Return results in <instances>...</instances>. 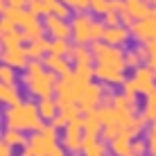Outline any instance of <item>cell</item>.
<instances>
[{
  "label": "cell",
  "mask_w": 156,
  "mask_h": 156,
  "mask_svg": "<svg viewBox=\"0 0 156 156\" xmlns=\"http://www.w3.org/2000/svg\"><path fill=\"white\" fill-rule=\"evenodd\" d=\"M95 57V79L106 86H120L127 82V61L125 50L118 45H109L104 41H95L90 45Z\"/></svg>",
  "instance_id": "6da1fadb"
},
{
  "label": "cell",
  "mask_w": 156,
  "mask_h": 156,
  "mask_svg": "<svg viewBox=\"0 0 156 156\" xmlns=\"http://www.w3.org/2000/svg\"><path fill=\"white\" fill-rule=\"evenodd\" d=\"M23 82L25 90L36 100L43 98H55V90H57V82H59V75L48 70L43 59H30L27 68L23 70Z\"/></svg>",
  "instance_id": "7a4b0ae2"
},
{
  "label": "cell",
  "mask_w": 156,
  "mask_h": 156,
  "mask_svg": "<svg viewBox=\"0 0 156 156\" xmlns=\"http://www.w3.org/2000/svg\"><path fill=\"white\" fill-rule=\"evenodd\" d=\"M93 77H95L93 66H75L73 73L59 77L57 90H55V100H57L59 109H63V106H68V104H77L79 95L84 93L86 84L93 82Z\"/></svg>",
  "instance_id": "3957f363"
},
{
  "label": "cell",
  "mask_w": 156,
  "mask_h": 156,
  "mask_svg": "<svg viewBox=\"0 0 156 156\" xmlns=\"http://www.w3.org/2000/svg\"><path fill=\"white\" fill-rule=\"evenodd\" d=\"M2 120L9 129H20V131H41L43 118L39 113V102H23L16 106H7L2 113Z\"/></svg>",
  "instance_id": "277c9868"
},
{
  "label": "cell",
  "mask_w": 156,
  "mask_h": 156,
  "mask_svg": "<svg viewBox=\"0 0 156 156\" xmlns=\"http://www.w3.org/2000/svg\"><path fill=\"white\" fill-rule=\"evenodd\" d=\"M57 140H59V129L52 125H43L41 131H34V136L30 138V147L34 156H45L57 147Z\"/></svg>",
  "instance_id": "5b68a950"
},
{
  "label": "cell",
  "mask_w": 156,
  "mask_h": 156,
  "mask_svg": "<svg viewBox=\"0 0 156 156\" xmlns=\"http://www.w3.org/2000/svg\"><path fill=\"white\" fill-rule=\"evenodd\" d=\"M93 25H95V18L88 12H77L70 20V27H73L70 39L77 43V45L93 43Z\"/></svg>",
  "instance_id": "8992f818"
},
{
  "label": "cell",
  "mask_w": 156,
  "mask_h": 156,
  "mask_svg": "<svg viewBox=\"0 0 156 156\" xmlns=\"http://www.w3.org/2000/svg\"><path fill=\"white\" fill-rule=\"evenodd\" d=\"M104 86L106 84H102V82H88V84H86L84 93L79 95V100H77L79 109H82L84 113H90V111L100 109V106L104 104V95H106Z\"/></svg>",
  "instance_id": "52a82bcc"
},
{
  "label": "cell",
  "mask_w": 156,
  "mask_h": 156,
  "mask_svg": "<svg viewBox=\"0 0 156 156\" xmlns=\"http://www.w3.org/2000/svg\"><path fill=\"white\" fill-rule=\"evenodd\" d=\"M84 115H79L77 120H73L70 125L63 129V136H61V147L70 154H79L84 147Z\"/></svg>",
  "instance_id": "ba28073f"
},
{
  "label": "cell",
  "mask_w": 156,
  "mask_h": 156,
  "mask_svg": "<svg viewBox=\"0 0 156 156\" xmlns=\"http://www.w3.org/2000/svg\"><path fill=\"white\" fill-rule=\"evenodd\" d=\"M133 84H136V90L140 95H149L156 88V73L149 66H140L133 70Z\"/></svg>",
  "instance_id": "9c48e42d"
},
{
  "label": "cell",
  "mask_w": 156,
  "mask_h": 156,
  "mask_svg": "<svg viewBox=\"0 0 156 156\" xmlns=\"http://www.w3.org/2000/svg\"><path fill=\"white\" fill-rule=\"evenodd\" d=\"M2 63L16 68V70H25L30 63V55L27 48L23 45H14V48H2Z\"/></svg>",
  "instance_id": "30bf717a"
},
{
  "label": "cell",
  "mask_w": 156,
  "mask_h": 156,
  "mask_svg": "<svg viewBox=\"0 0 156 156\" xmlns=\"http://www.w3.org/2000/svg\"><path fill=\"white\" fill-rule=\"evenodd\" d=\"M131 39H136L138 43H149L152 39H156V16L136 20L131 25Z\"/></svg>",
  "instance_id": "8fae6325"
},
{
  "label": "cell",
  "mask_w": 156,
  "mask_h": 156,
  "mask_svg": "<svg viewBox=\"0 0 156 156\" xmlns=\"http://www.w3.org/2000/svg\"><path fill=\"white\" fill-rule=\"evenodd\" d=\"M43 23H45V30H48V34H50L52 39H66L68 41L73 36V27H70V23H68L66 18H59V16H45Z\"/></svg>",
  "instance_id": "7c38bea8"
},
{
  "label": "cell",
  "mask_w": 156,
  "mask_h": 156,
  "mask_svg": "<svg viewBox=\"0 0 156 156\" xmlns=\"http://www.w3.org/2000/svg\"><path fill=\"white\" fill-rule=\"evenodd\" d=\"M122 14L131 16L133 20H145L154 16V9L149 7V0H125V12Z\"/></svg>",
  "instance_id": "4fadbf2b"
},
{
  "label": "cell",
  "mask_w": 156,
  "mask_h": 156,
  "mask_svg": "<svg viewBox=\"0 0 156 156\" xmlns=\"http://www.w3.org/2000/svg\"><path fill=\"white\" fill-rule=\"evenodd\" d=\"M106 149H109V143L102 136L84 133V147H82L84 156H106Z\"/></svg>",
  "instance_id": "5bb4252c"
},
{
  "label": "cell",
  "mask_w": 156,
  "mask_h": 156,
  "mask_svg": "<svg viewBox=\"0 0 156 156\" xmlns=\"http://www.w3.org/2000/svg\"><path fill=\"white\" fill-rule=\"evenodd\" d=\"M129 36H131V30H129L127 25H113V27H106L104 30V39H102V41L109 43V45L122 48L129 41Z\"/></svg>",
  "instance_id": "9a60e30c"
},
{
  "label": "cell",
  "mask_w": 156,
  "mask_h": 156,
  "mask_svg": "<svg viewBox=\"0 0 156 156\" xmlns=\"http://www.w3.org/2000/svg\"><path fill=\"white\" fill-rule=\"evenodd\" d=\"M131 145H133V136L125 129V131H120L113 140L109 143V149H111L113 156H129L131 154Z\"/></svg>",
  "instance_id": "2e32d148"
},
{
  "label": "cell",
  "mask_w": 156,
  "mask_h": 156,
  "mask_svg": "<svg viewBox=\"0 0 156 156\" xmlns=\"http://www.w3.org/2000/svg\"><path fill=\"white\" fill-rule=\"evenodd\" d=\"M43 63H45V68L48 70H52V73H57L59 77H63V75H68V73H73V66H70V59L68 57H57V55H48L45 59H43Z\"/></svg>",
  "instance_id": "e0dca14e"
},
{
  "label": "cell",
  "mask_w": 156,
  "mask_h": 156,
  "mask_svg": "<svg viewBox=\"0 0 156 156\" xmlns=\"http://www.w3.org/2000/svg\"><path fill=\"white\" fill-rule=\"evenodd\" d=\"M147 57H149V50L145 43H140L138 48H133V50H127L125 52V61H127V68H140L143 63H147Z\"/></svg>",
  "instance_id": "ac0fdd59"
},
{
  "label": "cell",
  "mask_w": 156,
  "mask_h": 156,
  "mask_svg": "<svg viewBox=\"0 0 156 156\" xmlns=\"http://www.w3.org/2000/svg\"><path fill=\"white\" fill-rule=\"evenodd\" d=\"M68 59H70L75 66H90V63L95 61L93 50H90V48H86V45H77V43L70 48V55H68Z\"/></svg>",
  "instance_id": "d6986e66"
},
{
  "label": "cell",
  "mask_w": 156,
  "mask_h": 156,
  "mask_svg": "<svg viewBox=\"0 0 156 156\" xmlns=\"http://www.w3.org/2000/svg\"><path fill=\"white\" fill-rule=\"evenodd\" d=\"M2 143H7L9 147H27L30 145V138H25V131H20V129H5L2 131V138H0Z\"/></svg>",
  "instance_id": "ffe728a7"
},
{
  "label": "cell",
  "mask_w": 156,
  "mask_h": 156,
  "mask_svg": "<svg viewBox=\"0 0 156 156\" xmlns=\"http://www.w3.org/2000/svg\"><path fill=\"white\" fill-rule=\"evenodd\" d=\"M0 100L7 106L23 104V98H20V90H18L16 84H0Z\"/></svg>",
  "instance_id": "44dd1931"
},
{
  "label": "cell",
  "mask_w": 156,
  "mask_h": 156,
  "mask_svg": "<svg viewBox=\"0 0 156 156\" xmlns=\"http://www.w3.org/2000/svg\"><path fill=\"white\" fill-rule=\"evenodd\" d=\"M102 129H104V122H102V118H100V111H98V109L84 115V133L102 136Z\"/></svg>",
  "instance_id": "7402d4cb"
},
{
  "label": "cell",
  "mask_w": 156,
  "mask_h": 156,
  "mask_svg": "<svg viewBox=\"0 0 156 156\" xmlns=\"http://www.w3.org/2000/svg\"><path fill=\"white\" fill-rule=\"evenodd\" d=\"M59 104H57V100L55 98H43V100H39V113H41V118L45 122H52L55 118L59 115Z\"/></svg>",
  "instance_id": "603a6c76"
},
{
  "label": "cell",
  "mask_w": 156,
  "mask_h": 156,
  "mask_svg": "<svg viewBox=\"0 0 156 156\" xmlns=\"http://www.w3.org/2000/svg\"><path fill=\"white\" fill-rule=\"evenodd\" d=\"M27 55H30V59H45L50 55V41H45L43 36L36 39V41H30L27 43Z\"/></svg>",
  "instance_id": "cb8c5ba5"
},
{
  "label": "cell",
  "mask_w": 156,
  "mask_h": 156,
  "mask_svg": "<svg viewBox=\"0 0 156 156\" xmlns=\"http://www.w3.org/2000/svg\"><path fill=\"white\" fill-rule=\"evenodd\" d=\"M0 41H2V48H14V45H23L27 36L20 27H14L12 32H0Z\"/></svg>",
  "instance_id": "d4e9b609"
},
{
  "label": "cell",
  "mask_w": 156,
  "mask_h": 156,
  "mask_svg": "<svg viewBox=\"0 0 156 156\" xmlns=\"http://www.w3.org/2000/svg\"><path fill=\"white\" fill-rule=\"evenodd\" d=\"M70 43L66 39H52L50 41V55H57V57H68L70 55Z\"/></svg>",
  "instance_id": "484cf974"
},
{
  "label": "cell",
  "mask_w": 156,
  "mask_h": 156,
  "mask_svg": "<svg viewBox=\"0 0 156 156\" xmlns=\"http://www.w3.org/2000/svg\"><path fill=\"white\" fill-rule=\"evenodd\" d=\"M23 32H25V36H27V41H36V39H41L48 30H45V23H41V18H39L36 23H32L30 27H25Z\"/></svg>",
  "instance_id": "4316f807"
},
{
  "label": "cell",
  "mask_w": 156,
  "mask_h": 156,
  "mask_svg": "<svg viewBox=\"0 0 156 156\" xmlns=\"http://www.w3.org/2000/svg\"><path fill=\"white\" fill-rule=\"evenodd\" d=\"M145 127H147V120H145L143 115H133V122L129 125L127 131L131 133L133 138H138V136H140V131H145Z\"/></svg>",
  "instance_id": "83f0119b"
},
{
  "label": "cell",
  "mask_w": 156,
  "mask_h": 156,
  "mask_svg": "<svg viewBox=\"0 0 156 156\" xmlns=\"http://www.w3.org/2000/svg\"><path fill=\"white\" fill-rule=\"evenodd\" d=\"M0 84H16V68L2 63L0 66Z\"/></svg>",
  "instance_id": "f1b7e54d"
},
{
  "label": "cell",
  "mask_w": 156,
  "mask_h": 156,
  "mask_svg": "<svg viewBox=\"0 0 156 156\" xmlns=\"http://www.w3.org/2000/svg\"><path fill=\"white\" fill-rule=\"evenodd\" d=\"M120 131H125V129H122L120 125H118V122H111V125H104V129H102V138H104L106 143H111V140H113V138H115V136H118Z\"/></svg>",
  "instance_id": "f546056e"
},
{
  "label": "cell",
  "mask_w": 156,
  "mask_h": 156,
  "mask_svg": "<svg viewBox=\"0 0 156 156\" xmlns=\"http://www.w3.org/2000/svg\"><path fill=\"white\" fill-rule=\"evenodd\" d=\"M147 147H149V156H156V120L149 122L147 127Z\"/></svg>",
  "instance_id": "4dcf8cb0"
},
{
  "label": "cell",
  "mask_w": 156,
  "mask_h": 156,
  "mask_svg": "<svg viewBox=\"0 0 156 156\" xmlns=\"http://www.w3.org/2000/svg\"><path fill=\"white\" fill-rule=\"evenodd\" d=\"M88 5L93 14H109V0H88Z\"/></svg>",
  "instance_id": "1f68e13d"
},
{
  "label": "cell",
  "mask_w": 156,
  "mask_h": 156,
  "mask_svg": "<svg viewBox=\"0 0 156 156\" xmlns=\"http://www.w3.org/2000/svg\"><path fill=\"white\" fill-rule=\"evenodd\" d=\"M61 113L68 118V122H73V120H77V118L82 115V109H79V104H68V106L61 109Z\"/></svg>",
  "instance_id": "d6a6232c"
},
{
  "label": "cell",
  "mask_w": 156,
  "mask_h": 156,
  "mask_svg": "<svg viewBox=\"0 0 156 156\" xmlns=\"http://www.w3.org/2000/svg\"><path fill=\"white\" fill-rule=\"evenodd\" d=\"M147 152H149V147H147V140H140V138H133V145H131V154L145 156Z\"/></svg>",
  "instance_id": "836d02e7"
},
{
  "label": "cell",
  "mask_w": 156,
  "mask_h": 156,
  "mask_svg": "<svg viewBox=\"0 0 156 156\" xmlns=\"http://www.w3.org/2000/svg\"><path fill=\"white\" fill-rule=\"evenodd\" d=\"M104 25H106V27L122 25V14H118V12H109V14H104Z\"/></svg>",
  "instance_id": "e575fe53"
},
{
  "label": "cell",
  "mask_w": 156,
  "mask_h": 156,
  "mask_svg": "<svg viewBox=\"0 0 156 156\" xmlns=\"http://www.w3.org/2000/svg\"><path fill=\"white\" fill-rule=\"evenodd\" d=\"M61 2H66L70 9H75V12H86V9L90 7L88 0H61Z\"/></svg>",
  "instance_id": "d590c367"
},
{
  "label": "cell",
  "mask_w": 156,
  "mask_h": 156,
  "mask_svg": "<svg viewBox=\"0 0 156 156\" xmlns=\"http://www.w3.org/2000/svg\"><path fill=\"white\" fill-rule=\"evenodd\" d=\"M50 125H52V127H57V129H66L68 125H70V122H68V118H66V115H63V113H61V111H59V115H57V118H55V120H52V122H50Z\"/></svg>",
  "instance_id": "8d00e7d4"
},
{
  "label": "cell",
  "mask_w": 156,
  "mask_h": 156,
  "mask_svg": "<svg viewBox=\"0 0 156 156\" xmlns=\"http://www.w3.org/2000/svg\"><path fill=\"white\" fill-rule=\"evenodd\" d=\"M109 12L122 14V12H125V0H109Z\"/></svg>",
  "instance_id": "74e56055"
},
{
  "label": "cell",
  "mask_w": 156,
  "mask_h": 156,
  "mask_svg": "<svg viewBox=\"0 0 156 156\" xmlns=\"http://www.w3.org/2000/svg\"><path fill=\"white\" fill-rule=\"evenodd\" d=\"M140 115H143L147 122H154V120H156V109H152V106H147V104H145V106H143V113H140Z\"/></svg>",
  "instance_id": "f35d334b"
},
{
  "label": "cell",
  "mask_w": 156,
  "mask_h": 156,
  "mask_svg": "<svg viewBox=\"0 0 156 156\" xmlns=\"http://www.w3.org/2000/svg\"><path fill=\"white\" fill-rule=\"evenodd\" d=\"M14 27H16L14 20H9V18H5V16H2V20H0V32H12Z\"/></svg>",
  "instance_id": "ab89813d"
},
{
  "label": "cell",
  "mask_w": 156,
  "mask_h": 156,
  "mask_svg": "<svg viewBox=\"0 0 156 156\" xmlns=\"http://www.w3.org/2000/svg\"><path fill=\"white\" fill-rule=\"evenodd\" d=\"M2 2H7L9 7H18V9H25L30 5V0H2Z\"/></svg>",
  "instance_id": "60d3db41"
},
{
  "label": "cell",
  "mask_w": 156,
  "mask_h": 156,
  "mask_svg": "<svg viewBox=\"0 0 156 156\" xmlns=\"http://www.w3.org/2000/svg\"><path fill=\"white\" fill-rule=\"evenodd\" d=\"M145 104L152 106V109H156V88H154L149 95H145Z\"/></svg>",
  "instance_id": "b9f144b4"
},
{
  "label": "cell",
  "mask_w": 156,
  "mask_h": 156,
  "mask_svg": "<svg viewBox=\"0 0 156 156\" xmlns=\"http://www.w3.org/2000/svg\"><path fill=\"white\" fill-rule=\"evenodd\" d=\"M12 149L14 147H9L7 143H0V156H12Z\"/></svg>",
  "instance_id": "7bdbcfd3"
},
{
  "label": "cell",
  "mask_w": 156,
  "mask_h": 156,
  "mask_svg": "<svg viewBox=\"0 0 156 156\" xmlns=\"http://www.w3.org/2000/svg\"><path fill=\"white\" fill-rule=\"evenodd\" d=\"M45 156H66V149H63V147H59V145H57V147L52 149V152H48Z\"/></svg>",
  "instance_id": "ee69618b"
},
{
  "label": "cell",
  "mask_w": 156,
  "mask_h": 156,
  "mask_svg": "<svg viewBox=\"0 0 156 156\" xmlns=\"http://www.w3.org/2000/svg\"><path fill=\"white\" fill-rule=\"evenodd\" d=\"M145 66H149V68H152V70L156 73V55H149V57H147V63H145Z\"/></svg>",
  "instance_id": "f6af8a7d"
},
{
  "label": "cell",
  "mask_w": 156,
  "mask_h": 156,
  "mask_svg": "<svg viewBox=\"0 0 156 156\" xmlns=\"http://www.w3.org/2000/svg\"><path fill=\"white\" fill-rule=\"evenodd\" d=\"M20 156H34V152H32V147L27 145V147H23V152H20Z\"/></svg>",
  "instance_id": "bcb514c9"
},
{
  "label": "cell",
  "mask_w": 156,
  "mask_h": 156,
  "mask_svg": "<svg viewBox=\"0 0 156 156\" xmlns=\"http://www.w3.org/2000/svg\"><path fill=\"white\" fill-rule=\"evenodd\" d=\"M129 156H138V154H129Z\"/></svg>",
  "instance_id": "7dc6e473"
},
{
  "label": "cell",
  "mask_w": 156,
  "mask_h": 156,
  "mask_svg": "<svg viewBox=\"0 0 156 156\" xmlns=\"http://www.w3.org/2000/svg\"><path fill=\"white\" fill-rule=\"evenodd\" d=\"M75 156H77V154H75Z\"/></svg>",
  "instance_id": "c3c4849f"
}]
</instances>
